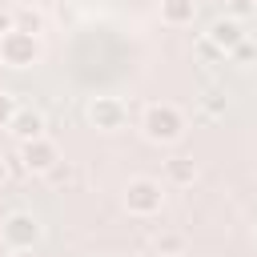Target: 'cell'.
I'll return each instance as SVG.
<instances>
[{
	"instance_id": "17",
	"label": "cell",
	"mask_w": 257,
	"mask_h": 257,
	"mask_svg": "<svg viewBox=\"0 0 257 257\" xmlns=\"http://www.w3.org/2000/svg\"><path fill=\"white\" fill-rule=\"evenodd\" d=\"M201 108H205L209 116H221V112H225V96H217V92H209V96H201Z\"/></svg>"
},
{
	"instance_id": "18",
	"label": "cell",
	"mask_w": 257,
	"mask_h": 257,
	"mask_svg": "<svg viewBox=\"0 0 257 257\" xmlns=\"http://www.w3.org/2000/svg\"><path fill=\"white\" fill-rule=\"evenodd\" d=\"M16 28V8H0V32Z\"/></svg>"
},
{
	"instance_id": "23",
	"label": "cell",
	"mask_w": 257,
	"mask_h": 257,
	"mask_svg": "<svg viewBox=\"0 0 257 257\" xmlns=\"http://www.w3.org/2000/svg\"><path fill=\"white\" fill-rule=\"evenodd\" d=\"M104 257H108V253H104Z\"/></svg>"
},
{
	"instance_id": "21",
	"label": "cell",
	"mask_w": 257,
	"mask_h": 257,
	"mask_svg": "<svg viewBox=\"0 0 257 257\" xmlns=\"http://www.w3.org/2000/svg\"><path fill=\"white\" fill-rule=\"evenodd\" d=\"M205 257H217V253H205Z\"/></svg>"
},
{
	"instance_id": "8",
	"label": "cell",
	"mask_w": 257,
	"mask_h": 257,
	"mask_svg": "<svg viewBox=\"0 0 257 257\" xmlns=\"http://www.w3.org/2000/svg\"><path fill=\"white\" fill-rule=\"evenodd\" d=\"M8 133H12L16 141L44 137V112H40V108H28V104H20V108H16V116L8 120Z\"/></svg>"
},
{
	"instance_id": "6",
	"label": "cell",
	"mask_w": 257,
	"mask_h": 257,
	"mask_svg": "<svg viewBox=\"0 0 257 257\" xmlns=\"http://www.w3.org/2000/svg\"><path fill=\"white\" fill-rule=\"evenodd\" d=\"M20 165H24V173L48 177V173L60 165V145H56V141H48V137L20 141Z\"/></svg>"
},
{
	"instance_id": "13",
	"label": "cell",
	"mask_w": 257,
	"mask_h": 257,
	"mask_svg": "<svg viewBox=\"0 0 257 257\" xmlns=\"http://www.w3.org/2000/svg\"><path fill=\"white\" fill-rule=\"evenodd\" d=\"M16 108H20V100H16V92H8V88H0V128H8V120L16 116Z\"/></svg>"
},
{
	"instance_id": "22",
	"label": "cell",
	"mask_w": 257,
	"mask_h": 257,
	"mask_svg": "<svg viewBox=\"0 0 257 257\" xmlns=\"http://www.w3.org/2000/svg\"><path fill=\"white\" fill-rule=\"evenodd\" d=\"M253 4H257V0H253Z\"/></svg>"
},
{
	"instance_id": "11",
	"label": "cell",
	"mask_w": 257,
	"mask_h": 257,
	"mask_svg": "<svg viewBox=\"0 0 257 257\" xmlns=\"http://www.w3.org/2000/svg\"><path fill=\"white\" fill-rule=\"evenodd\" d=\"M16 28H24V32H36V36H40L44 16H40L36 8H16Z\"/></svg>"
},
{
	"instance_id": "16",
	"label": "cell",
	"mask_w": 257,
	"mask_h": 257,
	"mask_svg": "<svg viewBox=\"0 0 257 257\" xmlns=\"http://www.w3.org/2000/svg\"><path fill=\"white\" fill-rule=\"evenodd\" d=\"M197 52H201L205 60H225V52H221V48H217L209 36H201V40H197Z\"/></svg>"
},
{
	"instance_id": "5",
	"label": "cell",
	"mask_w": 257,
	"mask_h": 257,
	"mask_svg": "<svg viewBox=\"0 0 257 257\" xmlns=\"http://www.w3.org/2000/svg\"><path fill=\"white\" fill-rule=\"evenodd\" d=\"M84 116H88V124H92V128H100V133H120V128L128 124V108H124V100H120V96H112V92L92 96V100H88V108H84Z\"/></svg>"
},
{
	"instance_id": "14",
	"label": "cell",
	"mask_w": 257,
	"mask_h": 257,
	"mask_svg": "<svg viewBox=\"0 0 257 257\" xmlns=\"http://www.w3.org/2000/svg\"><path fill=\"white\" fill-rule=\"evenodd\" d=\"M229 60H237V64H249V60H257V44L245 36V40H241V44L229 52Z\"/></svg>"
},
{
	"instance_id": "12",
	"label": "cell",
	"mask_w": 257,
	"mask_h": 257,
	"mask_svg": "<svg viewBox=\"0 0 257 257\" xmlns=\"http://www.w3.org/2000/svg\"><path fill=\"white\" fill-rule=\"evenodd\" d=\"M181 249H185V237H181V233H173V229H169V233H161V237H157V253H161V257H177Z\"/></svg>"
},
{
	"instance_id": "19",
	"label": "cell",
	"mask_w": 257,
	"mask_h": 257,
	"mask_svg": "<svg viewBox=\"0 0 257 257\" xmlns=\"http://www.w3.org/2000/svg\"><path fill=\"white\" fill-rule=\"evenodd\" d=\"M4 181H8V161L0 157V185H4Z\"/></svg>"
},
{
	"instance_id": "1",
	"label": "cell",
	"mask_w": 257,
	"mask_h": 257,
	"mask_svg": "<svg viewBox=\"0 0 257 257\" xmlns=\"http://www.w3.org/2000/svg\"><path fill=\"white\" fill-rule=\"evenodd\" d=\"M141 133L149 145H177L185 137V112L169 100H153L141 112Z\"/></svg>"
},
{
	"instance_id": "7",
	"label": "cell",
	"mask_w": 257,
	"mask_h": 257,
	"mask_svg": "<svg viewBox=\"0 0 257 257\" xmlns=\"http://www.w3.org/2000/svg\"><path fill=\"white\" fill-rule=\"evenodd\" d=\"M205 36H209V40H213L225 56H229V52H233V48H237L249 32H245V24H241V20H233V16L225 12V16H217V20L209 24V32H205Z\"/></svg>"
},
{
	"instance_id": "10",
	"label": "cell",
	"mask_w": 257,
	"mask_h": 257,
	"mask_svg": "<svg viewBox=\"0 0 257 257\" xmlns=\"http://www.w3.org/2000/svg\"><path fill=\"white\" fill-rule=\"evenodd\" d=\"M165 177H169V185L189 189V185L197 181V161H193V157H185V153H177V157H169V161H165Z\"/></svg>"
},
{
	"instance_id": "20",
	"label": "cell",
	"mask_w": 257,
	"mask_h": 257,
	"mask_svg": "<svg viewBox=\"0 0 257 257\" xmlns=\"http://www.w3.org/2000/svg\"><path fill=\"white\" fill-rule=\"evenodd\" d=\"M0 257H24V253H20V249H4Z\"/></svg>"
},
{
	"instance_id": "2",
	"label": "cell",
	"mask_w": 257,
	"mask_h": 257,
	"mask_svg": "<svg viewBox=\"0 0 257 257\" xmlns=\"http://www.w3.org/2000/svg\"><path fill=\"white\" fill-rule=\"evenodd\" d=\"M40 60V36L24 32V28H8L0 32V64L8 68H32Z\"/></svg>"
},
{
	"instance_id": "9",
	"label": "cell",
	"mask_w": 257,
	"mask_h": 257,
	"mask_svg": "<svg viewBox=\"0 0 257 257\" xmlns=\"http://www.w3.org/2000/svg\"><path fill=\"white\" fill-rule=\"evenodd\" d=\"M161 20L169 28H189L197 20V0H161Z\"/></svg>"
},
{
	"instance_id": "15",
	"label": "cell",
	"mask_w": 257,
	"mask_h": 257,
	"mask_svg": "<svg viewBox=\"0 0 257 257\" xmlns=\"http://www.w3.org/2000/svg\"><path fill=\"white\" fill-rule=\"evenodd\" d=\"M225 12H229L233 20H249V16L257 12V4H253V0H229V8H225Z\"/></svg>"
},
{
	"instance_id": "4",
	"label": "cell",
	"mask_w": 257,
	"mask_h": 257,
	"mask_svg": "<svg viewBox=\"0 0 257 257\" xmlns=\"http://www.w3.org/2000/svg\"><path fill=\"white\" fill-rule=\"evenodd\" d=\"M120 201H124V209H128L133 217H153V213H161V205H165V189H161V181H153V177H133V181L124 185Z\"/></svg>"
},
{
	"instance_id": "3",
	"label": "cell",
	"mask_w": 257,
	"mask_h": 257,
	"mask_svg": "<svg viewBox=\"0 0 257 257\" xmlns=\"http://www.w3.org/2000/svg\"><path fill=\"white\" fill-rule=\"evenodd\" d=\"M40 221H36V213H28V209H12L4 221H0V241H4V249H20V253H28L36 241H40Z\"/></svg>"
}]
</instances>
